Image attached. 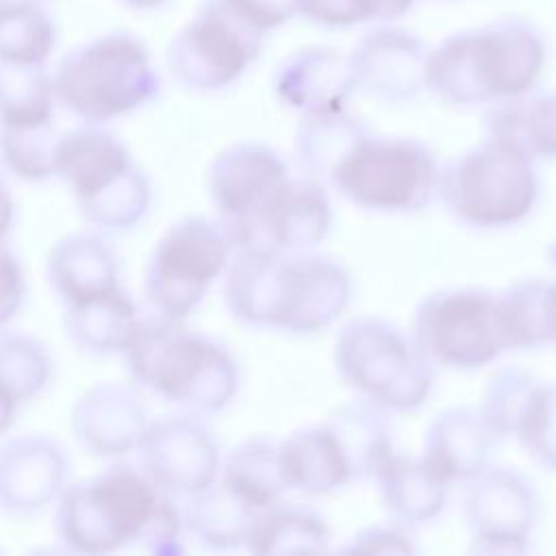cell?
<instances>
[{
  "label": "cell",
  "mask_w": 556,
  "mask_h": 556,
  "mask_svg": "<svg viewBox=\"0 0 556 556\" xmlns=\"http://www.w3.org/2000/svg\"><path fill=\"white\" fill-rule=\"evenodd\" d=\"M52 371V354L39 337L11 328L0 330V384L20 406L48 389Z\"/></svg>",
  "instance_id": "e575fe53"
},
{
  "label": "cell",
  "mask_w": 556,
  "mask_h": 556,
  "mask_svg": "<svg viewBox=\"0 0 556 556\" xmlns=\"http://www.w3.org/2000/svg\"><path fill=\"white\" fill-rule=\"evenodd\" d=\"M417 0H295L298 15L306 22L343 30L363 24H391L404 17Z\"/></svg>",
  "instance_id": "8d00e7d4"
},
{
  "label": "cell",
  "mask_w": 556,
  "mask_h": 556,
  "mask_svg": "<svg viewBox=\"0 0 556 556\" xmlns=\"http://www.w3.org/2000/svg\"><path fill=\"white\" fill-rule=\"evenodd\" d=\"M217 478L258 510L278 504L289 491L280 463V443L267 437H250L235 445L222 460Z\"/></svg>",
  "instance_id": "f546056e"
},
{
  "label": "cell",
  "mask_w": 556,
  "mask_h": 556,
  "mask_svg": "<svg viewBox=\"0 0 556 556\" xmlns=\"http://www.w3.org/2000/svg\"><path fill=\"white\" fill-rule=\"evenodd\" d=\"M54 178L67 187L83 219L104 235L132 230L152 206L150 176L104 124L61 132Z\"/></svg>",
  "instance_id": "277c9868"
},
{
  "label": "cell",
  "mask_w": 556,
  "mask_h": 556,
  "mask_svg": "<svg viewBox=\"0 0 556 556\" xmlns=\"http://www.w3.org/2000/svg\"><path fill=\"white\" fill-rule=\"evenodd\" d=\"M330 228V204L319 180L289 178L263 222V241L282 252L315 248Z\"/></svg>",
  "instance_id": "603a6c76"
},
{
  "label": "cell",
  "mask_w": 556,
  "mask_h": 556,
  "mask_svg": "<svg viewBox=\"0 0 556 556\" xmlns=\"http://www.w3.org/2000/svg\"><path fill=\"white\" fill-rule=\"evenodd\" d=\"M486 132L532 161L556 159V93H523L491 104Z\"/></svg>",
  "instance_id": "d4e9b609"
},
{
  "label": "cell",
  "mask_w": 556,
  "mask_h": 556,
  "mask_svg": "<svg viewBox=\"0 0 556 556\" xmlns=\"http://www.w3.org/2000/svg\"><path fill=\"white\" fill-rule=\"evenodd\" d=\"M261 33L276 30L298 15L295 0H226Z\"/></svg>",
  "instance_id": "60d3db41"
},
{
  "label": "cell",
  "mask_w": 556,
  "mask_h": 556,
  "mask_svg": "<svg viewBox=\"0 0 556 556\" xmlns=\"http://www.w3.org/2000/svg\"><path fill=\"white\" fill-rule=\"evenodd\" d=\"M130 380L187 413L226 408L239 389V367L215 339L180 319L148 315L122 354Z\"/></svg>",
  "instance_id": "3957f363"
},
{
  "label": "cell",
  "mask_w": 556,
  "mask_h": 556,
  "mask_svg": "<svg viewBox=\"0 0 556 556\" xmlns=\"http://www.w3.org/2000/svg\"><path fill=\"white\" fill-rule=\"evenodd\" d=\"M547 41L521 15L463 28L428 50L426 89L452 106L495 104L530 93L543 74Z\"/></svg>",
  "instance_id": "7a4b0ae2"
},
{
  "label": "cell",
  "mask_w": 556,
  "mask_h": 556,
  "mask_svg": "<svg viewBox=\"0 0 556 556\" xmlns=\"http://www.w3.org/2000/svg\"><path fill=\"white\" fill-rule=\"evenodd\" d=\"M150 419L143 391L132 380H106L76 397L70 430L87 454L113 463L137 452Z\"/></svg>",
  "instance_id": "9a60e30c"
},
{
  "label": "cell",
  "mask_w": 556,
  "mask_h": 556,
  "mask_svg": "<svg viewBox=\"0 0 556 556\" xmlns=\"http://www.w3.org/2000/svg\"><path fill=\"white\" fill-rule=\"evenodd\" d=\"M328 541V526L317 513L304 506L282 504L280 500L256 513L245 547L254 554L326 552Z\"/></svg>",
  "instance_id": "1f68e13d"
},
{
  "label": "cell",
  "mask_w": 556,
  "mask_h": 556,
  "mask_svg": "<svg viewBox=\"0 0 556 556\" xmlns=\"http://www.w3.org/2000/svg\"><path fill=\"white\" fill-rule=\"evenodd\" d=\"M515 437L539 463L556 469V384H536Z\"/></svg>",
  "instance_id": "f35d334b"
},
{
  "label": "cell",
  "mask_w": 556,
  "mask_h": 556,
  "mask_svg": "<svg viewBox=\"0 0 556 556\" xmlns=\"http://www.w3.org/2000/svg\"><path fill=\"white\" fill-rule=\"evenodd\" d=\"M265 33L252 26L226 0H202L167 43L169 76L200 93L237 83L258 59Z\"/></svg>",
  "instance_id": "9c48e42d"
},
{
  "label": "cell",
  "mask_w": 556,
  "mask_h": 556,
  "mask_svg": "<svg viewBox=\"0 0 556 556\" xmlns=\"http://www.w3.org/2000/svg\"><path fill=\"white\" fill-rule=\"evenodd\" d=\"M356 89L384 102H408L426 89L428 48L415 33L376 24L348 52Z\"/></svg>",
  "instance_id": "ac0fdd59"
},
{
  "label": "cell",
  "mask_w": 556,
  "mask_h": 556,
  "mask_svg": "<svg viewBox=\"0 0 556 556\" xmlns=\"http://www.w3.org/2000/svg\"><path fill=\"white\" fill-rule=\"evenodd\" d=\"M56 106L46 65L0 63V128L54 124Z\"/></svg>",
  "instance_id": "836d02e7"
},
{
  "label": "cell",
  "mask_w": 556,
  "mask_h": 556,
  "mask_svg": "<svg viewBox=\"0 0 556 556\" xmlns=\"http://www.w3.org/2000/svg\"><path fill=\"white\" fill-rule=\"evenodd\" d=\"M536 384L521 367H504L489 378L480 413L497 439L515 437Z\"/></svg>",
  "instance_id": "74e56055"
},
{
  "label": "cell",
  "mask_w": 556,
  "mask_h": 556,
  "mask_svg": "<svg viewBox=\"0 0 556 556\" xmlns=\"http://www.w3.org/2000/svg\"><path fill=\"white\" fill-rule=\"evenodd\" d=\"M350 274L328 256L282 254L271 328L317 332L330 326L350 302Z\"/></svg>",
  "instance_id": "2e32d148"
},
{
  "label": "cell",
  "mask_w": 556,
  "mask_h": 556,
  "mask_svg": "<svg viewBox=\"0 0 556 556\" xmlns=\"http://www.w3.org/2000/svg\"><path fill=\"white\" fill-rule=\"evenodd\" d=\"M124 2L126 7L130 9H139V11H152V9H159L163 4H167L169 0H119Z\"/></svg>",
  "instance_id": "f6af8a7d"
},
{
  "label": "cell",
  "mask_w": 556,
  "mask_h": 556,
  "mask_svg": "<svg viewBox=\"0 0 556 556\" xmlns=\"http://www.w3.org/2000/svg\"><path fill=\"white\" fill-rule=\"evenodd\" d=\"M46 276L63 308L122 287L119 256L96 228L61 235L48 250Z\"/></svg>",
  "instance_id": "d6986e66"
},
{
  "label": "cell",
  "mask_w": 556,
  "mask_h": 556,
  "mask_svg": "<svg viewBox=\"0 0 556 556\" xmlns=\"http://www.w3.org/2000/svg\"><path fill=\"white\" fill-rule=\"evenodd\" d=\"M334 363L345 384L382 408H417L432 389L430 361L415 341L378 317L352 319L341 330Z\"/></svg>",
  "instance_id": "ba28073f"
},
{
  "label": "cell",
  "mask_w": 556,
  "mask_h": 556,
  "mask_svg": "<svg viewBox=\"0 0 556 556\" xmlns=\"http://www.w3.org/2000/svg\"><path fill=\"white\" fill-rule=\"evenodd\" d=\"M536 510L532 482L506 467H484L465 491V517L478 552H526Z\"/></svg>",
  "instance_id": "5bb4252c"
},
{
  "label": "cell",
  "mask_w": 556,
  "mask_h": 556,
  "mask_svg": "<svg viewBox=\"0 0 556 556\" xmlns=\"http://www.w3.org/2000/svg\"><path fill=\"white\" fill-rule=\"evenodd\" d=\"M256 513L258 508L217 478L211 486L187 497L182 519L185 530L202 545L211 549H232L245 545Z\"/></svg>",
  "instance_id": "f1b7e54d"
},
{
  "label": "cell",
  "mask_w": 556,
  "mask_h": 556,
  "mask_svg": "<svg viewBox=\"0 0 556 556\" xmlns=\"http://www.w3.org/2000/svg\"><path fill=\"white\" fill-rule=\"evenodd\" d=\"M59 137L56 124L0 128V163L20 180H50L54 178Z\"/></svg>",
  "instance_id": "d590c367"
},
{
  "label": "cell",
  "mask_w": 556,
  "mask_h": 556,
  "mask_svg": "<svg viewBox=\"0 0 556 556\" xmlns=\"http://www.w3.org/2000/svg\"><path fill=\"white\" fill-rule=\"evenodd\" d=\"M56 26L39 0H0V63L48 65Z\"/></svg>",
  "instance_id": "d6a6232c"
},
{
  "label": "cell",
  "mask_w": 556,
  "mask_h": 556,
  "mask_svg": "<svg viewBox=\"0 0 556 556\" xmlns=\"http://www.w3.org/2000/svg\"><path fill=\"white\" fill-rule=\"evenodd\" d=\"M508 348H539L556 341V282L519 280L497 295Z\"/></svg>",
  "instance_id": "4dcf8cb0"
},
{
  "label": "cell",
  "mask_w": 556,
  "mask_h": 556,
  "mask_svg": "<svg viewBox=\"0 0 556 556\" xmlns=\"http://www.w3.org/2000/svg\"><path fill=\"white\" fill-rule=\"evenodd\" d=\"M70 484L65 447L39 432L0 441V513L33 517L54 508Z\"/></svg>",
  "instance_id": "e0dca14e"
},
{
  "label": "cell",
  "mask_w": 556,
  "mask_h": 556,
  "mask_svg": "<svg viewBox=\"0 0 556 556\" xmlns=\"http://www.w3.org/2000/svg\"><path fill=\"white\" fill-rule=\"evenodd\" d=\"M354 91L348 54L332 46H302L274 74L276 98L300 113L343 109Z\"/></svg>",
  "instance_id": "ffe728a7"
},
{
  "label": "cell",
  "mask_w": 556,
  "mask_h": 556,
  "mask_svg": "<svg viewBox=\"0 0 556 556\" xmlns=\"http://www.w3.org/2000/svg\"><path fill=\"white\" fill-rule=\"evenodd\" d=\"M374 478L380 484L389 515L400 523L432 519L443 508L450 486L424 458H413L395 450L380 463Z\"/></svg>",
  "instance_id": "cb8c5ba5"
},
{
  "label": "cell",
  "mask_w": 556,
  "mask_h": 556,
  "mask_svg": "<svg viewBox=\"0 0 556 556\" xmlns=\"http://www.w3.org/2000/svg\"><path fill=\"white\" fill-rule=\"evenodd\" d=\"M437 193L460 222L502 228L532 211L539 180L532 159L486 137L439 172Z\"/></svg>",
  "instance_id": "8992f818"
},
{
  "label": "cell",
  "mask_w": 556,
  "mask_h": 556,
  "mask_svg": "<svg viewBox=\"0 0 556 556\" xmlns=\"http://www.w3.org/2000/svg\"><path fill=\"white\" fill-rule=\"evenodd\" d=\"M367 135L365 124L350 115L345 106L334 111L302 113L293 141L298 169L302 176L313 180H330L339 163Z\"/></svg>",
  "instance_id": "4316f807"
},
{
  "label": "cell",
  "mask_w": 556,
  "mask_h": 556,
  "mask_svg": "<svg viewBox=\"0 0 556 556\" xmlns=\"http://www.w3.org/2000/svg\"><path fill=\"white\" fill-rule=\"evenodd\" d=\"M26 298V271L20 256L9 248V243H0V330L9 328V324L22 311Z\"/></svg>",
  "instance_id": "ab89813d"
},
{
  "label": "cell",
  "mask_w": 556,
  "mask_h": 556,
  "mask_svg": "<svg viewBox=\"0 0 556 556\" xmlns=\"http://www.w3.org/2000/svg\"><path fill=\"white\" fill-rule=\"evenodd\" d=\"M143 315L124 287L63 308V330L70 343L91 356H122Z\"/></svg>",
  "instance_id": "7402d4cb"
},
{
  "label": "cell",
  "mask_w": 556,
  "mask_h": 556,
  "mask_svg": "<svg viewBox=\"0 0 556 556\" xmlns=\"http://www.w3.org/2000/svg\"><path fill=\"white\" fill-rule=\"evenodd\" d=\"M413 341L430 365L473 369L508 350L497 295L482 289H447L421 300Z\"/></svg>",
  "instance_id": "8fae6325"
},
{
  "label": "cell",
  "mask_w": 556,
  "mask_h": 556,
  "mask_svg": "<svg viewBox=\"0 0 556 556\" xmlns=\"http://www.w3.org/2000/svg\"><path fill=\"white\" fill-rule=\"evenodd\" d=\"M59 106L83 124L126 117L159 93L152 52L128 30H111L72 48L52 72Z\"/></svg>",
  "instance_id": "5b68a950"
},
{
  "label": "cell",
  "mask_w": 556,
  "mask_h": 556,
  "mask_svg": "<svg viewBox=\"0 0 556 556\" xmlns=\"http://www.w3.org/2000/svg\"><path fill=\"white\" fill-rule=\"evenodd\" d=\"M437 178V163L424 143L367 135L339 163L330 182L363 208L408 213L430 202Z\"/></svg>",
  "instance_id": "30bf717a"
},
{
  "label": "cell",
  "mask_w": 556,
  "mask_h": 556,
  "mask_svg": "<svg viewBox=\"0 0 556 556\" xmlns=\"http://www.w3.org/2000/svg\"><path fill=\"white\" fill-rule=\"evenodd\" d=\"M348 552H413V545L397 528L374 526L354 536Z\"/></svg>",
  "instance_id": "b9f144b4"
},
{
  "label": "cell",
  "mask_w": 556,
  "mask_h": 556,
  "mask_svg": "<svg viewBox=\"0 0 556 556\" xmlns=\"http://www.w3.org/2000/svg\"><path fill=\"white\" fill-rule=\"evenodd\" d=\"M232 241L217 219L187 215L154 241L146 269L143 295L154 315L187 321L213 282L224 276Z\"/></svg>",
  "instance_id": "52a82bcc"
},
{
  "label": "cell",
  "mask_w": 556,
  "mask_h": 556,
  "mask_svg": "<svg viewBox=\"0 0 556 556\" xmlns=\"http://www.w3.org/2000/svg\"><path fill=\"white\" fill-rule=\"evenodd\" d=\"M13 224H15V202L0 174V243L7 241Z\"/></svg>",
  "instance_id": "7bdbcfd3"
},
{
  "label": "cell",
  "mask_w": 556,
  "mask_h": 556,
  "mask_svg": "<svg viewBox=\"0 0 556 556\" xmlns=\"http://www.w3.org/2000/svg\"><path fill=\"white\" fill-rule=\"evenodd\" d=\"M182 508L141 467L113 460L70 482L54 504V532L65 549L104 556L143 543L156 554L180 549Z\"/></svg>",
  "instance_id": "6da1fadb"
},
{
  "label": "cell",
  "mask_w": 556,
  "mask_h": 556,
  "mask_svg": "<svg viewBox=\"0 0 556 556\" xmlns=\"http://www.w3.org/2000/svg\"><path fill=\"white\" fill-rule=\"evenodd\" d=\"M20 404L13 400V395L0 384V439L13 428L17 417Z\"/></svg>",
  "instance_id": "ee69618b"
},
{
  "label": "cell",
  "mask_w": 556,
  "mask_h": 556,
  "mask_svg": "<svg viewBox=\"0 0 556 556\" xmlns=\"http://www.w3.org/2000/svg\"><path fill=\"white\" fill-rule=\"evenodd\" d=\"M289 180L287 163L258 141H237L208 165V195L232 250L265 245L263 222Z\"/></svg>",
  "instance_id": "7c38bea8"
},
{
  "label": "cell",
  "mask_w": 556,
  "mask_h": 556,
  "mask_svg": "<svg viewBox=\"0 0 556 556\" xmlns=\"http://www.w3.org/2000/svg\"><path fill=\"white\" fill-rule=\"evenodd\" d=\"M339 445L352 480L374 476L380 463L393 452V437L382 406L356 400L334 408L324 421Z\"/></svg>",
  "instance_id": "83f0119b"
},
{
  "label": "cell",
  "mask_w": 556,
  "mask_h": 556,
  "mask_svg": "<svg viewBox=\"0 0 556 556\" xmlns=\"http://www.w3.org/2000/svg\"><path fill=\"white\" fill-rule=\"evenodd\" d=\"M280 463L289 489L306 495L330 493L352 480L350 467L324 424L302 428L280 441Z\"/></svg>",
  "instance_id": "484cf974"
},
{
  "label": "cell",
  "mask_w": 556,
  "mask_h": 556,
  "mask_svg": "<svg viewBox=\"0 0 556 556\" xmlns=\"http://www.w3.org/2000/svg\"><path fill=\"white\" fill-rule=\"evenodd\" d=\"M139 467L174 497H189L211 486L222 467L215 437L195 413L150 419L135 452Z\"/></svg>",
  "instance_id": "4fadbf2b"
},
{
  "label": "cell",
  "mask_w": 556,
  "mask_h": 556,
  "mask_svg": "<svg viewBox=\"0 0 556 556\" xmlns=\"http://www.w3.org/2000/svg\"><path fill=\"white\" fill-rule=\"evenodd\" d=\"M497 441L480 408L454 406L437 415L424 439V460L447 484L471 480L489 467V454Z\"/></svg>",
  "instance_id": "44dd1931"
}]
</instances>
